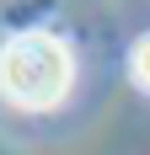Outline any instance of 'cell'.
I'll return each instance as SVG.
<instances>
[{"mask_svg": "<svg viewBox=\"0 0 150 155\" xmlns=\"http://www.w3.org/2000/svg\"><path fill=\"white\" fill-rule=\"evenodd\" d=\"M70 80H75V59L64 38L54 32H22L0 48V96L11 107H27V112L59 107Z\"/></svg>", "mask_w": 150, "mask_h": 155, "instance_id": "cell-1", "label": "cell"}, {"mask_svg": "<svg viewBox=\"0 0 150 155\" xmlns=\"http://www.w3.org/2000/svg\"><path fill=\"white\" fill-rule=\"evenodd\" d=\"M129 75H134L139 86L150 91V32H145V38L134 43V54H129Z\"/></svg>", "mask_w": 150, "mask_h": 155, "instance_id": "cell-2", "label": "cell"}]
</instances>
